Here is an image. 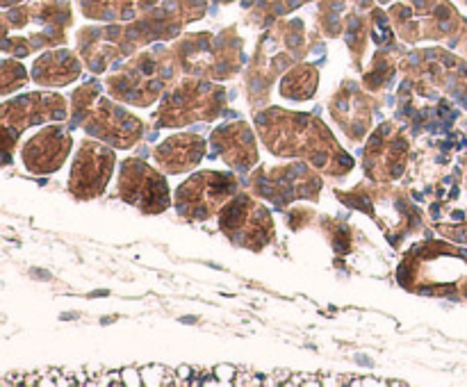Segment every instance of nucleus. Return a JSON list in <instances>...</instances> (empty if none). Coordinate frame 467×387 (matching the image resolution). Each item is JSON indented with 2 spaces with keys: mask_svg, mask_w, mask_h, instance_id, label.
<instances>
[{
  "mask_svg": "<svg viewBox=\"0 0 467 387\" xmlns=\"http://www.w3.org/2000/svg\"><path fill=\"white\" fill-rule=\"evenodd\" d=\"M260 137L278 158H301L313 162L331 176H342L354 168V159L333 139L331 130L308 114H290L267 109L255 117Z\"/></svg>",
  "mask_w": 467,
  "mask_h": 387,
  "instance_id": "f257e3e1",
  "label": "nucleus"
},
{
  "mask_svg": "<svg viewBox=\"0 0 467 387\" xmlns=\"http://www.w3.org/2000/svg\"><path fill=\"white\" fill-rule=\"evenodd\" d=\"M71 23L68 0H41L30 7L5 12V35L16 30V39H5V53L27 55L35 48L67 41V25Z\"/></svg>",
  "mask_w": 467,
  "mask_h": 387,
  "instance_id": "f03ea898",
  "label": "nucleus"
},
{
  "mask_svg": "<svg viewBox=\"0 0 467 387\" xmlns=\"http://www.w3.org/2000/svg\"><path fill=\"white\" fill-rule=\"evenodd\" d=\"M223 107V91L203 80L178 82L162 98L158 126L178 127L196 121H210Z\"/></svg>",
  "mask_w": 467,
  "mask_h": 387,
  "instance_id": "7ed1b4c3",
  "label": "nucleus"
},
{
  "mask_svg": "<svg viewBox=\"0 0 467 387\" xmlns=\"http://www.w3.org/2000/svg\"><path fill=\"white\" fill-rule=\"evenodd\" d=\"M219 228L233 244L263 250L274 239V219L254 196L235 194L219 209Z\"/></svg>",
  "mask_w": 467,
  "mask_h": 387,
  "instance_id": "20e7f679",
  "label": "nucleus"
},
{
  "mask_svg": "<svg viewBox=\"0 0 467 387\" xmlns=\"http://www.w3.org/2000/svg\"><path fill=\"white\" fill-rule=\"evenodd\" d=\"M237 194V178L231 173L201 171L181 182L176 189L178 214L192 221H205Z\"/></svg>",
  "mask_w": 467,
  "mask_h": 387,
  "instance_id": "39448f33",
  "label": "nucleus"
},
{
  "mask_svg": "<svg viewBox=\"0 0 467 387\" xmlns=\"http://www.w3.org/2000/svg\"><path fill=\"white\" fill-rule=\"evenodd\" d=\"M119 196L144 214H160L171 205L162 171L140 158H128L119 171Z\"/></svg>",
  "mask_w": 467,
  "mask_h": 387,
  "instance_id": "423d86ee",
  "label": "nucleus"
},
{
  "mask_svg": "<svg viewBox=\"0 0 467 387\" xmlns=\"http://www.w3.org/2000/svg\"><path fill=\"white\" fill-rule=\"evenodd\" d=\"M114 164H117V158L109 144L100 139H82L73 158L71 176H68L71 196H76L78 200L99 199L112 178Z\"/></svg>",
  "mask_w": 467,
  "mask_h": 387,
  "instance_id": "0eeeda50",
  "label": "nucleus"
},
{
  "mask_svg": "<svg viewBox=\"0 0 467 387\" xmlns=\"http://www.w3.org/2000/svg\"><path fill=\"white\" fill-rule=\"evenodd\" d=\"M169 68L171 66L164 68V64L158 62L153 53H144L132 59L130 64H126V68L109 76L108 89L114 98L146 107L158 98V94L167 85L164 71H169Z\"/></svg>",
  "mask_w": 467,
  "mask_h": 387,
  "instance_id": "6e6552de",
  "label": "nucleus"
},
{
  "mask_svg": "<svg viewBox=\"0 0 467 387\" xmlns=\"http://www.w3.org/2000/svg\"><path fill=\"white\" fill-rule=\"evenodd\" d=\"M82 127L94 139L114 148H132L144 135V123L109 98H96L82 117Z\"/></svg>",
  "mask_w": 467,
  "mask_h": 387,
  "instance_id": "1a4fd4ad",
  "label": "nucleus"
},
{
  "mask_svg": "<svg viewBox=\"0 0 467 387\" xmlns=\"http://www.w3.org/2000/svg\"><path fill=\"white\" fill-rule=\"evenodd\" d=\"M67 118V103L57 94H36L21 96V98L7 100L3 105V132L5 146H7V159L12 155L14 137L21 135L26 127L39 126L46 121H64Z\"/></svg>",
  "mask_w": 467,
  "mask_h": 387,
  "instance_id": "9d476101",
  "label": "nucleus"
},
{
  "mask_svg": "<svg viewBox=\"0 0 467 387\" xmlns=\"http://www.w3.org/2000/svg\"><path fill=\"white\" fill-rule=\"evenodd\" d=\"M73 148L71 132L64 126L41 127L21 148V162L35 176H48L62 168Z\"/></svg>",
  "mask_w": 467,
  "mask_h": 387,
  "instance_id": "9b49d317",
  "label": "nucleus"
},
{
  "mask_svg": "<svg viewBox=\"0 0 467 387\" xmlns=\"http://www.w3.org/2000/svg\"><path fill=\"white\" fill-rule=\"evenodd\" d=\"M254 189L278 203H287L296 199H317L322 180L304 164H292V167L274 168L272 176L260 173L258 180H254Z\"/></svg>",
  "mask_w": 467,
  "mask_h": 387,
  "instance_id": "f8f14e48",
  "label": "nucleus"
},
{
  "mask_svg": "<svg viewBox=\"0 0 467 387\" xmlns=\"http://www.w3.org/2000/svg\"><path fill=\"white\" fill-rule=\"evenodd\" d=\"M214 153L222 155L223 162L235 171L246 173L258 162V144H255V132L249 123L233 121L213 132Z\"/></svg>",
  "mask_w": 467,
  "mask_h": 387,
  "instance_id": "ddd939ff",
  "label": "nucleus"
},
{
  "mask_svg": "<svg viewBox=\"0 0 467 387\" xmlns=\"http://www.w3.org/2000/svg\"><path fill=\"white\" fill-rule=\"evenodd\" d=\"M388 132H390V126L379 127V132L368 144L365 167H368L369 176L374 180H392V178H400L401 171H404L409 146H406L404 137H388Z\"/></svg>",
  "mask_w": 467,
  "mask_h": 387,
  "instance_id": "4468645a",
  "label": "nucleus"
},
{
  "mask_svg": "<svg viewBox=\"0 0 467 387\" xmlns=\"http://www.w3.org/2000/svg\"><path fill=\"white\" fill-rule=\"evenodd\" d=\"M205 155V141L199 135H173L155 146V167L169 176L187 173L201 164Z\"/></svg>",
  "mask_w": 467,
  "mask_h": 387,
  "instance_id": "2eb2a0df",
  "label": "nucleus"
},
{
  "mask_svg": "<svg viewBox=\"0 0 467 387\" xmlns=\"http://www.w3.org/2000/svg\"><path fill=\"white\" fill-rule=\"evenodd\" d=\"M82 64L68 48L48 50L32 64V77L44 87H67L80 77Z\"/></svg>",
  "mask_w": 467,
  "mask_h": 387,
  "instance_id": "dca6fc26",
  "label": "nucleus"
},
{
  "mask_svg": "<svg viewBox=\"0 0 467 387\" xmlns=\"http://www.w3.org/2000/svg\"><path fill=\"white\" fill-rule=\"evenodd\" d=\"M158 0H78V7L94 21H132Z\"/></svg>",
  "mask_w": 467,
  "mask_h": 387,
  "instance_id": "f3484780",
  "label": "nucleus"
},
{
  "mask_svg": "<svg viewBox=\"0 0 467 387\" xmlns=\"http://www.w3.org/2000/svg\"><path fill=\"white\" fill-rule=\"evenodd\" d=\"M319 73L313 64H299L292 71L285 73V77L278 85L283 98L287 100H308L317 91Z\"/></svg>",
  "mask_w": 467,
  "mask_h": 387,
  "instance_id": "a211bd4d",
  "label": "nucleus"
},
{
  "mask_svg": "<svg viewBox=\"0 0 467 387\" xmlns=\"http://www.w3.org/2000/svg\"><path fill=\"white\" fill-rule=\"evenodd\" d=\"M27 82L26 68L21 66V62H12V59H5L3 64V94H12L14 89H21Z\"/></svg>",
  "mask_w": 467,
  "mask_h": 387,
  "instance_id": "6ab92c4d",
  "label": "nucleus"
},
{
  "mask_svg": "<svg viewBox=\"0 0 467 387\" xmlns=\"http://www.w3.org/2000/svg\"><path fill=\"white\" fill-rule=\"evenodd\" d=\"M141 372V381L146 385H178L181 378H171L173 372L171 369L162 367V364H149V367L140 369Z\"/></svg>",
  "mask_w": 467,
  "mask_h": 387,
  "instance_id": "aec40b11",
  "label": "nucleus"
},
{
  "mask_svg": "<svg viewBox=\"0 0 467 387\" xmlns=\"http://www.w3.org/2000/svg\"><path fill=\"white\" fill-rule=\"evenodd\" d=\"M304 3H308V0H255V5H258L260 9H265L267 14H274V16L292 12V9L299 7V5Z\"/></svg>",
  "mask_w": 467,
  "mask_h": 387,
  "instance_id": "412c9836",
  "label": "nucleus"
},
{
  "mask_svg": "<svg viewBox=\"0 0 467 387\" xmlns=\"http://www.w3.org/2000/svg\"><path fill=\"white\" fill-rule=\"evenodd\" d=\"M121 378L126 385H144V381H141V372H137V369H123Z\"/></svg>",
  "mask_w": 467,
  "mask_h": 387,
  "instance_id": "4be33fe9",
  "label": "nucleus"
},
{
  "mask_svg": "<svg viewBox=\"0 0 467 387\" xmlns=\"http://www.w3.org/2000/svg\"><path fill=\"white\" fill-rule=\"evenodd\" d=\"M214 373H217V381L219 376H222V381H233V376H237V369L231 367V364H219L217 369H214Z\"/></svg>",
  "mask_w": 467,
  "mask_h": 387,
  "instance_id": "5701e85b",
  "label": "nucleus"
},
{
  "mask_svg": "<svg viewBox=\"0 0 467 387\" xmlns=\"http://www.w3.org/2000/svg\"><path fill=\"white\" fill-rule=\"evenodd\" d=\"M354 385H381V381H354Z\"/></svg>",
  "mask_w": 467,
  "mask_h": 387,
  "instance_id": "b1692460",
  "label": "nucleus"
},
{
  "mask_svg": "<svg viewBox=\"0 0 467 387\" xmlns=\"http://www.w3.org/2000/svg\"><path fill=\"white\" fill-rule=\"evenodd\" d=\"M21 3V0H3V7H9V5H16Z\"/></svg>",
  "mask_w": 467,
  "mask_h": 387,
  "instance_id": "393cba45",
  "label": "nucleus"
},
{
  "mask_svg": "<svg viewBox=\"0 0 467 387\" xmlns=\"http://www.w3.org/2000/svg\"><path fill=\"white\" fill-rule=\"evenodd\" d=\"M379 3H381V5H388V3H392V0H379Z\"/></svg>",
  "mask_w": 467,
  "mask_h": 387,
  "instance_id": "a878e982",
  "label": "nucleus"
},
{
  "mask_svg": "<svg viewBox=\"0 0 467 387\" xmlns=\"http://www.w3.org/2000/svg\"><path fill=\"white\" fill-rule=\"evenodd\" d=\"M222 3H231V0H222Z\"/></svg>",
  "mask_w": 467,
  "mask_h": 387,
  "instance_id": "bb28decb",
  "label": "nucleus"
}]
</instances>
